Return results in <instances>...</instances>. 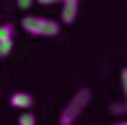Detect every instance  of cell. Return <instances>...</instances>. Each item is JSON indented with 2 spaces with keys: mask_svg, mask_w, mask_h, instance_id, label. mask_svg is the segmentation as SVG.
Listing matches in <instances>:
<instances>
[{
  "mask_svg": "<svg viewBox=\"0 0 127 125\" xmlns=\"http://www.w3.org/2000/svg\"><path fill=\"white\" fill-rule=\"evenodd\" d=\"M36 3H39V5H57L60 0H36Z\"/></svg>",
  "mask_w": 127,
  "mask_h": 125,
  "instance_id": "obj_11",
  "label": "cell"
},
{
  "mask_svg": "<svg viewBox=\"0 0 127 125\" xmlns=\"http://www.w3.org/2000/svg\"><path fill=\"white\" fill-rule=\"evenodd\" d=\"M18 125H36V115H34L31 110H24L18 117Z\"/></svg>",
  "mask_w": 127,
  "mask_h": 125,
  "instance_id": "obj_6",
  "label": "cell"
},
{
  "mask_svg": "<svg viewBox=\"0 0 127 125\" xmlns=\"http://www.w3.org/2000/svg\"><path fill=\"white\" fill-rule=\"evenodd\" d=\"M10 107H16V110H31L34 107V96L29 94V91H16V94H10Z\"/></svg>",
  "mask_w": 127,
  "mask_h": 125,
  "instance_id": "obj_4",
  "label": "cell"
},
{
  "mask_svg": "<svg viewBox=\"0 0 127 125\" xmlns=\"http://www.w3.org/2000/svg\"><path fill=\"white\" fill-rule=\"evenodd\" d=\"M13 39H3V42H0V58H8L10 52H13Z\"/></svg>",
  "mask_w": 127,
  "mask_h": 125,
  "instance_id": "obj_7",
  "label": "cell"
},
{
  "mask_svg": "<svg viewBox=\"0 0 127 125\" xmlns=\"http://www.w3.org/2000/svg\"><path fill=\"white\" fill-rule=\"evenodd\" d=\"M119 78H122V94H125V99H127V68H122Z\"/></svg>",
  "mask_w": 127,
  "mask_h": 125,
  "instance_id": "obj_9",
  "label": "cell"
},
{
  "mask_svg": "<svg viewBox=\"0 0 127 125\" xmlns=\"http://www.w3.org/2000/svg\"><path fill=\"white\" fill-rule=\"evenodd\" d=\"M13 34H16V24H0V42L13 39Z\"/></svg>",
  "mask_w": 127,
  "mask_h": 125,
  "instance_id": "obj_5",
  "label": "cell"
},
{
  "mask_svg": "<svg viewBox=\"0 0 127 125\" xmlns=\"http://www.w3.org/2000/svg\"><path fill=\"white\" fill-rule=\"evenodd\" d=\"M34 3H36V0H16V5H18L21 10H29V8H31Z\"/></svg>",
  "mask_w": 127,
  "mask_h": 125,
  "instance_id": "obj_10",
  "label": "cell"
},
{
  "mask_svg": "<svg viewBox=\"0 0 127 125\" xmlns=\"http://www.w3.org/2000/svg\"><path fill=\"white\" fill-rule=\"evenodd\" d=\"M21 29L31 37H57L62 29V21H55V18H47V16H31L26 13L21 18Z\"/></svg>",
  "mask_w": 127,
  "mask_h": 125,
  "instance_id": "obj_1",
  "label": "cell"
},
{
  "mask_svg": "<svg viewBox=\"0 0 127 125\" xmlns=\"http://www.w3.org/2000/svg\"><path fill=\"white\" fill-rule=\"evenodd\" d=\"M88 104H91V89H78V91L67 99V104L62 107L57 125H75V120L86 112Z\"/></svg>",
  "mask_w": 127,
  "mask_h": 125,
  "instance_id": "obj_2",
  "label": "cell"
},
{
  "mask_svg": "<svg viewBox=\"0 0 127 125\" xmlns=\"http://www.w3.org/2000/svg\"><path fill=\"white\" fill-rule=\"evenodd\" d=\"M114 125H127V117H125V120H119V123H114Z\"/></svg>",
  "mask_w": 127,
  "mask_h": 125,
  "instance_id": "obj_12",
  "label": "cell"
},
{
  "mask_svg": "<svg viewBox=\"0 0 127 125\" xmlns=\"http://www.w3.org/2000/svg\"><path fill=\"white\" fill-rule=\"evenodd\" d=\"M112 112H114V115H125V117H127V99L114 102V104H112Z\"/></svg>",
  "mask_w": 127,
  "mask_h": 125,
  "instance_id": "obj_8",
  "label": "cell"
},
{
  "mask_svg": "<svg viewBox=\"0 0 127 125\" xmlns=\"http://www.w3.org/2000/svg\"><path fill=\"white\" fill-rule=\"evenodd\" d=\"M62 10H60V21L62 24H73L78 18V8H80V0H60Z\"/></svg>",
  "mask_w": 127,
  "mask_h": 125,
  "instance_id": "obj_3",
  "label": "cell"
}]
</instances>
